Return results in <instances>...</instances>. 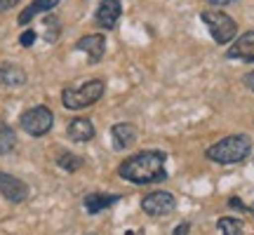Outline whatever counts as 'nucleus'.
Returning a JSON list of instances; mask_svg holds the SVG:
<instances>
[{
	"instance_id": "obj_1",
	"label": "nucleus",
	"mask_w": 254,
	"mask_h": 235,
	"mask_svg": "<svg viewBox=\"0 0 254 235\" xmlns=\"http://www.w3.org/2000/svg\"><path fill=\"white\" fill-rule=\"evenodd\" d=\"M165 163H167V155L163 151H141L136 155H129L120 165L118 174L132 183H155L167 176Z\"/></svg>"
},
{
	"instance_id": "obj_2",
	"label": "nucleus",
	"mask_w": 254,
	"mask_h": 235,
	"mask_svg": "<svg viewBox=\"0 0 254 235\" xmlns=\"http://www.w3.org/2000/svg\"><path fill=\"white\" fill-rule=\"evenodd\" d=\"M252 151V139L247 134H231L207 148V158L219 165H233L245 160Z\"/></svg>"
},
{
	"instance_id": "obj_3",
	"label": "nucleus",
	"mask_w": 254,
	"mask_h": 235,
	"mask_svg": "<svg viewBox=\"0 0 254 235\" xmlns=\"http://www.w3.org/2000/svg\"><path fill=\"white\" fill-rule=\"evenodd\" d=\"M104 90H106L104 80L94 78V80H87L80 87H66L62 92V101L68 111H80L92 106V104H97L104 97Z\"/></svg>"
},
{
	"instance_id": "obj_4",
	"label": "nucleus",
	"mask_w": 254,
	"mask_h": 235,
	"mask_svg": "<svg viewBox=\"0 0 254 235\" xmlns=\"http://www.w3.org/2000/svg\"><path fill=\"white\" fill-rule=\"evenodd\" d=\"M202 21L209 28L214 43H219V45H226V43H231L236 38V31H238L236 21L228 17L226 12H221V9H205L202 12Z\"/></svg>"
},
{
	"instance_id": "obj_5",
	"label": "nucleus",
	"mask_w": 254,
	"mask_h": 235,
	"mask_svg": "<svg viewBox=\"0 0 254 235\" xmlns=\"http://www.w3.org/2000/svg\"><path fill=\"white\" fill-rule=\"evenodd\" d=\"M21 129L31 136H45L52 125H55V116H52V111L47 109V106H33V109H28L21 113Z\"/></svg>"
},
{
	"instance_id": "obj_6",
	"label": "nucleus",
	"mask_w": 254,
	"mask_h": 235,
	"mask_svg": "<svg viewBox=\"0 0 254 235\" xmlns=\"http://www.w3.org/2000/svg\"><path fill=\"white\" fill-rule=\"evenodd\" d=\"M141 209L148 217H167L177 209V200L167 190H155V193H151V195H146L141 200Z\"/></svg>"
},
{
	"instance_id": "obj_7",
	"label": "nucleus",
	"mask_w": 254,
	"mask_h": 235,
	"mask_svg": "<svg viewBox=\"0 0 254 235\" xmlns=\"http://www.w3.org/2000/svg\"><path fill=\"white\" fill-rule=\"evenodd\" d=\"M0 195L9 202H24L28 198V186L14 174L0 172Z\"/></svg>"
},
{
	"instance_id": "obj_8",
	"label": "nucleus",
	"mask_w": 254,
	"mask_h": 235,
	"mask_svg": "<svg viewBox=\"0 0 254 235\" xmlns=\"http://www.w3.org/2000/svg\"><path fill=\"white\" fill-rule=\"evenodd\" d=\"M120 14H123L120 0H101L94 19H97V26H101V28H116Z\"/></svg>"
},
{
	"instance_id": "obj_9",
	"label": "nucleus",
	"mask_w": 254,
	"mask_h": 235,
	"mask_svg": "<svg viewBox=\"0 0 254 235\" xmlns=\"http://www.w3.org/2000/svg\"><path fill=\"white\" fill-rule=\"evenodd\" d=\"M111 136H113V146L118 151H127L136 144L139 139V129L132 122H118V125L111 127Z\"/></svg>"
},
{
	"instance_id": "obj_10",
	"label": "nucleus",
	"mask_w": 254,
	"mask_h": 235,
	"mask_svg": "<svg viewBox=\"0 0 254 235\" xmlns=\"http://www.w3.org/2000/svg\"><path fill=\"white\" fill-rule=\"evenodd\" d=\"M228 59H238V61H254V31H247L245 36H240L228 47Z\"/></svg>"
},
{
	"instance_id": "obj_11",
	"label": "nucleus",
	"mask_w": 254,
	"mask_h": 235,
	"mask_svg": "<svg viewBox=\"0 0 254 235\" xmlns=\"http://www.w3.org/2000/svg\"><path fill=\"white\" fill-rule=\"evenodd\" d=\"M78 50L90 57V63H99L106 52V38L104 36H85L78 40Z\"/></svg>"
},
{
	"instance_id": "obj_12",
	"label": "nucleus",
	"mask_w": 254,
	"mask_h": 235,
	"mask_svg": "<svg viewBox=\"0 0 254 235\" xmlns=\"http://www.w3.org/2000/svg\"><path fill=\"white\" fill-rule=\"evenodd\" d=\"M66 134L71 136L73 141L85 144V141L94 139V125H92L87 118H73L71 122H68V127H66Z\"/></svg>"
},
{
	"instance_id": "obj_13",
	"label": "nucleus",
	"mask_w": 254,
	"mask_h": 235,
	"mask_svg": "<svg viewBox=\"0 0 254 235\" xmlns=\"http://www.w3.org/2000/svg\"><path fill=\"white\" fill-rule=\"evenodd\" d=\"M26 71L14 63H0V87H21L26 85Z\"/></svg>"
},
{
	"instance_id": "obj_14",
	"label": "nucleus",
	"mask_w": 254,
	"mask_h": 235,
	"mask_svg": "<svg viewBox=\"0 0 254 235\" xmlns=\"http://www.w3.org/2000/svg\"><path fill=\"white\" fill-rule=\"evenodd\" d=\"M118 200H120L118 195H109V193H87L85 200H82V205L87 209V214H99L106 207L116 205Z\"/></svg>"
},
{
	"instance_id": "obj_15",
	"label": "nucleus",
	"mask_w": 254,
	"mask_h": 235,
	"mask_svg": "<svg viewBox=\"0 0 254 235\" xmlns=\"http://www.w3.org/2000/svg\"><path fill=\"white\" fill-rule=\"evenodd\" d=\"M59 5V0H33L28 7H24V12L19 14V24H31V19L43 14V12H52V9Z\"/></svg>"
},
{
	"instance_id": "obj_16",
	"label": "nucleus",
	"mask_w": 254,
	"mask_h": 235,
	"mask_svg": "<svg viewBox=\"0 0 254 235\" xmlns=\"http://www.w3.org/2000/svg\"><path fill=\"white\" fill-rule=\"evenodd\" d=\"M17 146V134L7 125H0V155H9Z\"/></svg>"
},
{
	"instance_id": "obj_17",
	"label": "nucleus",
	"mask_w": 254,
	"mask_h": 235,
	"mask_svg": "<svg viewBox=\"0 0 254 235\" xmlns=\"http://www.w3.org/2000/svg\"><path fill=\"white\" fill-rule=\"evenodd\" d=\"M217 226H219V231H221V235H243V231H245L243 221H240V219H233V217L219 219Z\"/></svg>"
},
{
	"instance_id": "obj_18",
	"label": "nucleus",
	"mask_w": 254,
	"mask_h": 235,
	"mask_svg": "<svg viewBox=\"0 0 254 235\" xmlns=\"http://www.w3.org/2000/svg\"><path fill=\"white\" fill-rule=\"evenodd\" d=\"M57 163H59V167H62V170H66L68 174L78 172V170L82 167V160L78 158V155H73V153H59Z\"/></svg>"
},
{
	"instance_id": "obj_19",
	"label": "nucleus",
	"mask_w": 254,
	"mask_h": 235,
	"mask_svg": "<svg viewBox=\"0 0 254 235\" xmlns=\"http://www.w3.org/2000/svg\"><path fill=\"white\" fill-rule=\"evenodd\" d=\"M57 36H59V21L55 17H47L45 19V38L47 43H55Z\"/></svg>"
},
{
	"instance_id": "obj_20",
	"label": "nucleus",
	"mask_w": 254,
	"mask_h": 235,
	"mask_svg": "<svg viewBox=\"0 0 254 235\" xmlns=\"http://www.w3.org/2000/svg\"><path fill=\"white\" fill-rule=\"evenodd\" d=\"M36 38H38V33L36 31H31V28H26L21 36H19V43H21V47H31L33 43H36Z\"/></svg>"
},
{
	"instance_id": "obj_21",
	"label": "nucleus",
	"mask_w": 254,
	"mask_h": 235,
	"mask_svg": "<svg viewBox=\"0 0 254 235\" xmlns=\"http://www.w3.org/2000/svg\"><path fill=\"white\" fill-rule=\"evenodd\" d=\"M14 5H19V0H0V12H7Z\"/></svg>"
},
{
	"instance_id": "obj_22",
	"label": "nucleus",
	"mask_w": 254,
	"mask_h": 235,
	"mask_svg": "<svg viewBox=\"0 0 254 235\" xmlns=\"http://www.w3.org/2000/svg\"><path fill=\"white\" fill-rule=\"evenodd\" d=\"M189 228H190V224H179V226L174 228V235H186Z\"/></svg>"
},
{
	"instance_id": "obj_23",
	"label": "nucleus",
	"mask_w": 254,
	"mask_h": 235,
	"mask_svg": "<svg viewBox=\"0 0 254 235\" xmlns=\"http://www.w3.org/2000/svg\"><path fill=\"white\" fill-rule=\"evenodd\" d=\"M245 85H247V87H250V90L254 92V71H250V73H247V75H245Z\"/></svg>"
},
{
	"instance_id": "obj_24",
	"label": "nucleus",
	"mask_w": 254,
	"mask_h": 235,
	"mask_svg": "<svg viewBox=\"0 0 254 235\" xmlns=\"http://www.w3.org/2000/svg\"><path fill=\"white\" fill-rule=\"evenodd\" d=\"M228 2H236V0H209V5H228Z\"/></svg>"
},
{
	"instance_id": "obj_25",
	"label": "nucleus",
	"mask_w": 254,
	"mask_h": 235,
	"mask_svg": "<svg viewBox=\"0 0 254 235\" xmlns=\"http://www.w3.org/2000/svg\"><path fill=\"white\" fill-rule=\"evenodd\" d=\"M250 212H252V214H254V202H252V207H250Z\"/></svg>"
},
{
	"instance_id": "obj_26",
	"label": "nucleus",
	"mask_w": 254,
	"mask_h": 235,
	"mask_svg": "<svg viewBox=\"0 0 254 235\" xmlns=\"http://www.w3.org/2000/svg\"><path fill=\"white\" fill-rule=\"evenodd\" d=\"M87 235H94V233H87Z\"/></svg>"
}]
</instances>
